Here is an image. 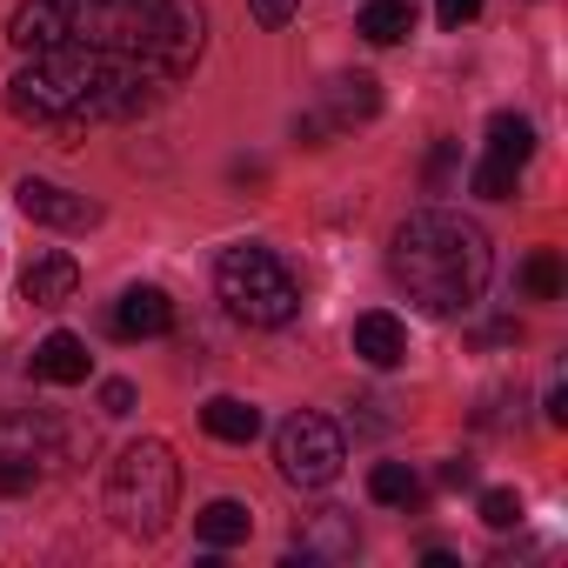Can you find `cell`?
<instances>
[{"label":"cell","mask_w":568,"mask_h":568,"mask_svg":"<svg viewBox=\"0 0 568 568\" xmlns=\"http://www.w3.org/2000/svg\"><path fill=\"white\" fill-rule=\"evenodd\" d=\"M8 114L41 134H88L161 108L207 48L201 0H21Z\"/></svg>","instance_id":"6da1fadb"},{"label":"cell","mask_w":568,"mask_h":568,"mask_svg":"<svg viewBox=\"0 0 568 568\" xmlns=\"http://www.w3.org/2000/svg\"><path fill=\"white\" fill-rule=\"evenodd\" d=\"M388 274L408 288L415 308L468 315L495 274V247H488L481 221H468L455 207H415L388 241Z\"/></svg>","instance_id":"7a4b0ae2"},{"label":"cell","mask_w":568,"mask_h":568,"mask_svg":"<svg viewBox=\"0 0 568 568\" xmlns=\"http://www.w3.org/2000/svg\"><path fill=\"white\" fill-rule=\"evenodd\" d=\"M214 295L247 328H288L302 315V281H295V267L281 261L274 247H261V241L221 247V261H214Z\"/></svg>","instance_id":"3957f363"},{"label":"cell","mask_w":568,"mask_h":568,"mask_svg":"<svg viewBox=\"0 0 568 568\" xmlns=\"http://www.w3.org/2000/svg\"><path fill=\"white\" fill-rule=\"evenodd\" d=\"M174 501H181V462L168 442H128L108 468V515L121 535H141L154 541L168 521H174Z\"/></svg>","instance_id":"277c9868"},{"label":"cell","mask_w":568,"mask_h":568,"mask_svg":"<svg viewBox=\"0 0 568 568\" xmlns=\"http://www.w3.org/2000/svg\"><path fill=\"white\" fill-rule=\"evenodd\" d=\"M342 462H348V442H342V428L328 415L302 408V415H288L274 428V468H281L288 488H328L342 475Z\"/></svg>","instance_id":"5b68a950"},{"label":"cell","mask_w":568,"mask_h":568,"mask_svg":"<svg viewBox=\"0 0 568 568\" xmlns=\"http://www.w3.org/2000/svg\"><path fill=\"white\" fill-rule=\"evenodd\" d=\"M14 201H21V214H28V221L61 227V234H81V227H94V221H101V207H94L88 194H74V187H61V181H41V174H28V181L14 187Z\"/></svg>","instance_id":"8992f818"},{"label":"cell","mask_w":568,"mask_h":568,"mask_svg":"<svg viewBox=\"0 0 568 568\" xmlns=\"http://www.w3.org/2000/svg\"><path fill=\"white\" fill-rule=\"evenodd\" d=\"M355 548H362V535H355L348 508H322L295 535V561H355Z\"/></svg>","instance_id":"52a82bcc"},{"label":"cell","mask_w":568,"mask_h":568,"mask_svg":"<svg viewBox=\"0 0 568 568\" xmlns=\"http://www.w3.org/2000/svg\"><path fill=\"white\" fill-rule=\"evenodd\" d=\"M54 448H61V428L48 415H0V462H28L48 475Z\"/></svg>","instance_id":"ba28073f"},{"label":"cell","mask_w":568,"mask_h":568,"mask_svg":"<svg viewBox=\"0 0 568 568\" xmlns=\"http://www.w3.org/2000/svg\"><path fill=\"white\" fill-rule=\"evenodd\" d=\"M174 328V302L161 295V288H128L121 302H114V335L121 342H154V335H168Z\"/></svg>","instance_id":"9c48e42d"},{"label":"cell","mask_w":568,"mask_h":568,"mask_svg":"<svg viewBox=\"0 0 568 568\" xmlns=\"http://www.w3.org/2000/svg\"><path fill=\"white\" fill-rule=\"evenodd\" d=\"M74 288H81L74 254H34L21 267V302H34V308H61V302H74Z\"/></svg>","instance_id":"30bf717a"},{"label":"cell","mask_w":568,"mask_h":568,"mask_svg":"<svg viewBox=\"0 0 568 568\" xmlns=\"http://www.w3.org/2000/svg\"><path fill=\"white\" fill-rule=\"evenodd\" d=\"M382 114V81L375 74H335L328 94H322V121L328 128H355V121H375Z\"/></svg>","instance_id":"8fae6325"},{"label":"cell","mask_w":568,"mask_h":568,"mask_svg":"<svg viewBox=\"0 0 568 568\" xmlns=\"http://www.w3.org/2000/svg\"><path fill=\"white\" fill-rule=\"evenodd\" d=\"M355 355L368 368H402L408 362V328L388 308H368V315H355Z\"/></svg>","instance_id":"7c38bea8"},{"label":"cell","mask_w":568,"mask_h":568,"mask_svg":"<svg viewBox=\"0 0 568 568\" xmlns=\"http://www.w3.org/2000/svg\"><path fill=\"white\" fill-rule=\"evenodd\" d=\"M88 362H94V355H88V342H81V335H68V328H61V335H48V342L34 348V375H41V382H54V388L88 382Z\"/></svg>","instance_id":"4fadbf2b"},{"label":"cell","mask_w":568,"mask_h":568,"mask_svg":"<svg viewBox=\"0 0 568 568\" xmlns=\"http://www.w3.org/2000/svg\"><path fill=\"white\" fill-rule=\"evenodd\" d=\"M355 34L375 41V48H402L415 34V0H368L355 14Z\"/></svg>","instance_id":"5bb4252c"},{"label":"cell","mask_w":568,"mask_h":568,"mask_svg":"<svg viewBox=\"0 0 568 568\" xmlns=\"http://www.w3.org/2000/svg\"><path fill=\"white\" fill-rule=\"evenodd\" d=\"M201 428H207L214 442H234V448H247V442L261 435V408H254V402H241V395H214V402L201 408Z\"/></svg>","instance_id":"9a60e30c"},{"label":"cell","mask_w":568,"mask_h":568,"mask_svg":"<svg viewBox=\"0 0 568 568\" xmlns=\"http://www.w3.org/2000/svg\"><path fill=\"white\" fill-rule=\"evenodd\" d=\"M194 535L207 541V548H241L247 535H254V515H247V501H207L201 515H194Z\"/></svg>","instance_id":"2e32d148"},{"label":"cell","mask_w":568,"mask_h":568,"mask_svg":"<svg viewBox=\"0 0 568 568\" xmlns=\"http://www.w3.org/2000/svg\"><path fill=\"white\" fill-rule=\"evenodd\" d=\"M488 154L508 161V168H528V154H535V128H528V114H495V121H488Z\"/></svg>","instance_id":"e0dca14e"},{"label":"cell","mask_w":568,"mask_h":568,"mask_svg":"<svg viewBox=\"0 0 568 568\" xmlns=\"http://www.w3.org/2000/svg\"><path fill=\"white\" fill-rule=\"evenodd\" d=\"M368 495H375L382 508H415V501H422V481H415V468H408V462H375Z\"/></svg>","instance_id":"ac0fdd59"},{"label":"cell","mask_w":568,"mask_h":568,"mask_svg":"<svg viewBox=\"0 0 568 568\" xmlns=\"http://www.w3.org/2000/svg\"><path fill=\"white\" fill-rule=\"evenodd\" d=\"M521 288H528L535 302H555V295H561V261H555L548 247H535V254L521 261Z\"/></svg>","instance_id":"d6986e66"},{"label":"cell","mask_w":568,"mask_h":568,"mask_svg":"<svg viewBox=\"0 0 568 568\" xmlns=\"http://www.w3.org/2000/svg\"><path fill=\"white\" fill-rule=\"evenodd\" d=\"M515 174H521V168H508V161H495V154H488V161L475 168V194H488V201H508V194H515Z\"/></svg>","instance_id":"ffe728a7"},{"label":"cell","mask_w":568,"mask_h":568,"mask_svg":"<svg viewBox=\"0 0 568 568\" xmlns=\"http://www.w3.org/2000/svg\"><path fill=\"white\" fill-rule=\"evenodd\" d=\"M481 521H488V528H515V521H521V495H515V488H488V495H481Z\"/></svg>","instance_id":"44dd1931"},{"label":"cell","mask_w":568,"mask_h":568,"mask_svg":"<svg viewBox=\"0 0 568 568\" xmlns=\"http://www.w3.org/2000/svg\"><path fill=\"white\" fill-rule=\"evenodd\" d=\"M247 8H254L261 28H288V21L302 14V0H247Z\"/></svg>","instance_id":"7402d4cb"},{"label":"cell","mask_w":568,"mask_h":568,"mask_svg":"<svg viewBox=\"0 0 568 568\" xmlns=\"http://www.w3.org/2000/svg\"><path fill=\"white\" fill-rule=\"evenodd\" d=\"M475 14H481V0H435V21L442 28H468Z\"/></svg>","instance_id":"603a6c76"},{"label":"cell","mask_w":568,"mask_h":568,"mask_svg":"<svg viewBox=\"0 0 568 568\" xmlns=\"http://www.w3.org/2000/svg\"><path fill=\"white\" fill-rule=\"evenodd\" d=\"M455 154H462L455 141H435V154H428V187H442V181L455 174Z\"/></svg>","instance_id":"cb8c5ba5"},{"label":"cell","mask_w":568,"mask_h":568,"mask_svg":"<svg viewBox=\"0 0 568 568\" xmlns=\"http://www.w3.org/2000/svg\"><path fill=\"white\" fill-rule=\"evenodd\" d=\"M101 408L108 415H134V382H101Z\"/></svg>","instance_id":"d4e9b609"},{"label":"cell","mask_w":568,"mask_h":568,"mask_svg":"<svg viewBox=\"0 0 568 568\" xmlns=\"http://www.w3.org/2000/svg\"><path fill=\"white\" fill-rule=\"evenodd\" d=\"M442 481L448 488H475V462H442Z\"/></svg>","instance_id":"484cf974"},{"label":"cell","mask_w":568,"mask_h":568,"mask_svg":"<svg viewBox=\"0 0 568 568\" xmlns=\"http://www.w3.org/2000/svg\"><path fill=\"white\" fill-rule=\"evenodd\" d=\"M548 422H568V388H561V382L548 388Z\"/></svg>","instance_id":"4316f807"}]
</instances>
